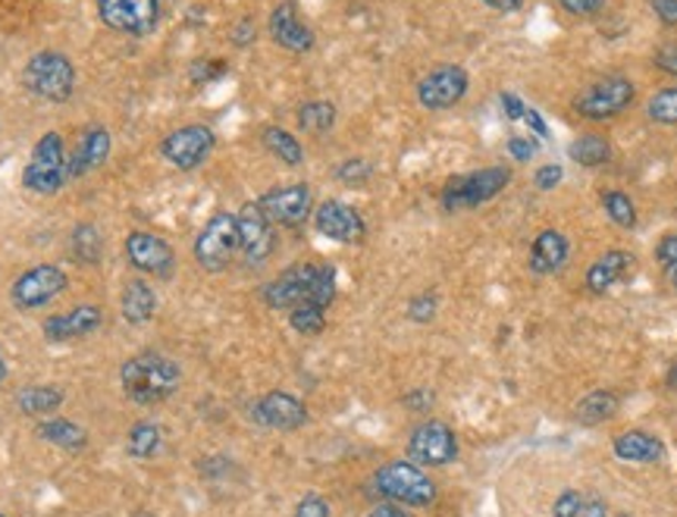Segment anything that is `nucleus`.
Listing matches in <instances>:
<instances>
[{
  "instance_id": "50",
  "label": "nucleus",
  "mask_w": 677,
  "mask_h": 517,
  "mask_svg": "<svg viewBox=\"0 0 677 517\" xmlns=\"http://www.w3.org/2000/svg\"><path fill=\"white\" fill-rule=\"evenodd\" d=\"M502 107H505V113H509V120H524V113H527V107L514 97L512 92L502 94Z\"/></svg>"
},
{
  "instance_id": "17",
  "label": "nucleus",
  "mask_w": 677,
  "mask_h": 517,
  "mask_svg": "<svg viewBox=\"0 0 677 517\" xmlns=\"http://www.w3.org/2000/svg\"><path fill=\"white\" fill-rule=\"evenodd\" d=\"M126 258L135 270H142L147 277H170L176 267V251L170 248V241L154 236V232H145V229L129 232Z\"/></svg>"
},
{
  "instance_id": "23",
  "label": "nucleus",
  "mask_w": 677,
  "mask_h": 517,
  "mask_svg": "<svg viewBox=\"0 0 677 517\" xmlns=\"http://www.w3.org/2000/svg\"><path fill=\"white\" fill-rule=\"evenodd\" d=\"M567 263V239L558 229H543L531 245V270L536 277H552Z\"/></svg>"
},
{
  "instance_id": "9",
  "label": "nucleus",
  "mask_w": 677,
  "mask_h": 517,
  "mask_svg": "<svg viewBox=\"0 0 677 517\" xmlns=\"http://www.w3.org/2000/svg\"><path fill=\"white\" fill-rule=\"evenodd\" d=\"M214 148H217V135L204 123L179 126L161 142V154H164L166 164L173 169H183V173L202 167L204 161L214 154Z\"/></svg>"
},
{
  "instance_id": "14",
  "label": "nucleus",
  "mask_w": 677,
  "mask_h": 517,
  "mask_svg": "<svg viewBox=\"0 0 677 517\" xmlns=\"http://www.w3.org/2000/svg\"><path fill=\"white\" fill-rule=\"evenodd\" d=\"M408 455L421 467L452 464L458 458V440L452 426L442 424V421H427V424L414 426V433L408 440Z\"/></svg>"
},
{
  "instance_id": "28",
  "label": "nucleus",
  "mask_w": 677,
  "mask_h": 517,
  "mask_svg": "<svg viewBox=\"0 0 677 517\" xmlns=\"http://www.w3.org/2000/svg\"><path fill=\"white\" fill-rule=\"evenodd\" d=\"M618 407H622V399L612 389H596L577 405V421L589 426L605 424V421H612L618 414Z\"/></svg>"
},
{
  "instance_id": "5",
  "label": "nucleus",
  "mask_w": 677,
  "mask_h": 517,
  "mask_svg": "<svg viewBox=\"0 0 677 517\" xmlns=\"http://www.w3.org/2000/svg\"><path fill=\"white\" fill-rule=\"evenodd\" d=\"M22 85L41 101L63 104L75 92L73 60L60 51H38L35 56H29V63L22 70Z\"/></svg>"
},
{
  "instance_id": "31",
  "label": "nucleus",
  "mask_w": 677,
  "mask_h": 517,
  "mask_svg": "<svg viewBox=\"0 0 677 517\" xmlns=\"http://www.w3.org/2000/svg\"><path fill=\"white\" fill-rule=\"evenodd\" d=\"M63 389L57 386H25L17 395V405L22 414L29 417H41V414H51L57 407L63 405Z\"/></svg>"
},
{
  "instance_id": "42",
  "label": "nucleus",
  "mask_w": 677,
  "mask_h": 517,
  "mask_svg": "<svg viewBox=\"0 0 677 517\" xmlns=\"http://www.w3.org/2000/svg\"><path fill=\"white\" fill-rule=\"evenodd\" d=\"M653 66L661 70L665 75H675L677 79V41H668V44L656 48V54H653Z\"/></svg>"
},
{
  "instance_id": "39",
  "label": "nucleus",
  "mask_w": 677,
  "mask_h": 517,
  "mask_svg": "<svg viewBox=\"0 0 677 517\" xmlns=\"http://www.w3.org/2000/svg\"><path fill=\"white\" fill-rule=\"evenodd\" d=\"M370 176H373V167H370V161H365V157H348V161H342L336 167V179L346 185H361Z\"/></svg>"
},
{
  "instance_id": "26",
  "label": "nucleus",
  "mask_w": 677,
  "mask_h": 517,
  "mask_svg": "<svg viewBox=\"0 0 677 517\" xmlns=\"http://www.w3.org/2000/svg\"><path fill=\"white\" fill-rule=\"evenodd\" d=\"M567 157L581 167H605L612 161V142L603 132H584L567 145Z\"/></svg>"
},
{
  "instance_id": "20",
  "label": "nucleus",
  "mask_w": 677,
  "mask_h": 517,
  "mask_svg": "<svg viewBox=\"0 0 677 517\" xmlns=\"http://www.w3.org/2000/svg\"><path fill=\"white\" fill-rule=\"evenodd\" d=\"M104 323V311L98 304H75L66 314H54L44 320L41 333L51 342H70V339H85Z\"/></svg>"
},
{
  "instance_id": "6",
  "label": "nucleus",
  "mask_w": 677,
  "mask_h": 517,
  "mask_svg": "<svg viewBox=\"0 0 677 517\" xmlns=\"http://www.w3.org/2000/svg\"><path fill=\"white\" fill-rule=\"evenodd\" d=\"M512 183V169L509 167H483L474 173H461L452 176L442 185L440 204L445 210H474L480 204L493 201L495 195H502Z\"/></svg>"
},
{
  "instance_id": "25",
  "label": "nucleus",
  "mask_w": 677,
  "mask_h": 517,
  "mask_svg": "<svg viewBox=\"0 0 677 517\" xmlns=\"http://www.w3.org/2000/svg\"><path fill=\"white\" fill-rule=\"evenodd\" d=\"M120 308H123V320L126 323L145 327L147 320L154 317V311H157V296H154V289L147 286L145 279H132V282H126V289H123Z\"/></svg>"
},
{
  "instance_id": "37",
  "label": "nucleus",
  "mask_w": 677,
  "mask_h": 517,
  "mask_svg": "<svg viewBox=\"0 0 677 517\" xmlns=\"http://www.w3.org/2000/svg\"><path fill=\"white\" fill-rule=\"evenodd\" d=\"M289 323H293L295 333L301 335H320L327 327V308H317V304H298L289 311Z\"/></svg>"
},
{
  "instance_id": "4",
  "label": "nucleus",
  "mask_w": 677,
  "mask_h": 517,
  "mask_svg": "<svg viewBox=\"0 0 677 517\" xmlns=\"http://www.w3.org/2000/svg\"><path fill=\"white\" fill-rule=\"evenodd\" d=\"M70 183V154L60 132H44L22 169V185L35 195H57Z\"/></svg>"
},
{
  "instance_id": "15",
  "label": "nucleus",
  "mask_w": 677,
  "mask_h": 517,
  "mask_svg": "<svg viewBox=\"0 0 677 517\" xmlns=\"http://www.w3.org/2000/svg\"><path fill=\"white\" fill-rule=\"evenodd\" d=\"M238 217V255L245 263H264V260L274 255L276 239H274V223L267 220V214L260 210V204L252 201L245 204L236 214Z\"/></svg>"
},
{
  "instance_id": "3",
  "label": "nucleus",
  "mask_w": 677,
  "mask_h": 517,
  "mask_svg": "<svg viewBox=\"0 0 677 517\" xmlns=\"http://www.w3.org/2000/svg\"><path fill=\"white\" fill-rule=\"evenodd\" d=\"M637 101V85L627 75H603L584 85L581 92L571 97V111L581 120L589 123H605L615 120L624 111H630V104Z\"/></svg>"
},
{
  "instance_id": "30",
  "label": "nucleus",
  "mask_w": 677,
  "mask_h": 517,
  "mask_svg": "<svg viewBox=\"0 0 677 517\" xmlns=\"http://www.w3.org/2000/svg\"><path fill=\"white\" fill-rule=\"evenodd\" d=\"M38 436L44 443L66 448V452H82L89 445V433L73 421H44V424H38Z\"/></svg>"
},
{
  "instance_id": "2",
  "label": "nucleus",
  "mask_w": 677,
  "mask_h": 517,
  "mask_svg": "<svg viewBox=\"0 0 677 517\" xmlns=\"http://www.w3.org/2000/svg\"><path fill=\"white\" fill-rule=\"evenodd\" d=\"M120 383L135 405H161L179 389L183 370L161 351H142L120 368Z\"/></svg>"
},
{
  "instance_id": "38",
  "label": "nucleus",
  "mask_w": 677,
  "mask_h": 517,
  "mask_svg": "<svg viewBox=\"0 0 677 517\" xmlns=\"http://www.w3.org/2000/svg\"><path fill=\"white\" fill-rule=\"evenodd\" d=\"M656 260H659L661 273L668 279V286L677 289V232L661 236V241L656 245Z\"/></svg>"
},
{
  "instance_id": "55",
  "label": "nucleus",
  "mask_w": 677,
  "mask_h": 517,
  "mask_svg": "<svg viewBox=\"0 0 677 517\" xmlns=\"http://www.w3.org/2000/svg\"><path fill=\"white\" fill-rule=\"evenodd\" d=\"M3 376H7V364H3V354H0V383H3Z\"/></svg>"
},
{
  "instance_id": "47",
  "label": "nucleus",
  "mask_w": 677,
  "mask_h": 517,
  "mask_svg": "<svg viewBox=\"0 0 677 517\" xmlns=\"http://www.w3.org/2000/svg\"><path fill=\"white\" fill-rule=\"evenodd\" d=\"M649 7H653V13H656L661 25L677 29V0H649Z\"/></svg>"
},
{
  "instance_id": "34",
  "label": "nucleus",
  "mask_w": 677,
  "mask_h": 517,
  "mask_svg": "<svg viewBox=\"0 0 677 517\" xmlns=\"http://www.w3.org/2000/svg\"><path fill=\"white\" fill-rule=\"evenodd\" d=\"M603 210L608 220L622 229H634L637 226V207L630 201V195H624L618 188H608L603 192Z\"/></svg>"
},
{
  "instance_id": "29",
  "label": "nucleus",
  "mask_w": 677,
  "mask_h": 517,
  "mask_svg": "<svg viewBox=\"0 0 677 517\" xmlns=\"http://www.w3.org/2000/svg\"><path fill=\"white\" fill-rule=\"evenodd\" d=\"M552 517H608V505L599 496H584L577 489H567L555 499Z\"/></svg>"
},
{
  "instance_id": "53",
  "label": "nucleus",
  "mask_w": 677,
  "mask_h": 517,
  "mask_svg": "<svg viewBox=\"0 0 677 517\" xmlns=\"http://www.w3.org/2000/svg\"><path fill=\"white\" fill-rule=\"evenodd\" d=\"M524 120H527V126H531L536 135H546V123L540 120V113L533 111V107H527V113H524Z\"/></svg>"
},
{
  "instance_id": "49",
  "label": "nucleus",
  "mask_w": 677,
  "mask_h": 517,
  "mask_svg": "<svg viewBox=\"0 0 677 517\" xmlns=\"http://www.w3.org/2000/svg\"><path fill=\"white\" fill-rule=\"evenodd\" d=\"M404 405L414 407V411H427V407L433 405V395H430L427 389H414V392L404 395Z\"/></svg>"
},
{
  "instance_id": "12",
  "label": "nucleus",
  "mask_w": 677,
  "mask_h": 517,
  "mask_svg": "<svg viewBox=\"0 0 677 517\" xmlns=\"http://www.w3.org/2000/svg\"><path fill=\"white\" fill-rule=\"evenodd\" d=\"M63 289H66V273L54 263H38L13 282L10 301L19 311H38V308L51 304Z\"/></svg>"
},
{
  "instance_id": "10",
  "label": "nucleus",
  "mask_w": 677,
  "mask_h": 517,
  "mask_svg": "<svg viewBox=\"0 0 677 517\" xmlns=\"http://www.w3.org/2000/svg\"><path fill=\"white\" fill-rule=\"evenodd\" d=\"M98 13L120 35L147 38L161 22V0H98Z\"/></svg>"
},
{
  "instance_id": "16",
  "label": "nucleus",
  "mask_w": 677,
  "mask_h": 517,
  "mask_svg": "<svg viewBox=\"0 0 677 517\" xmlns=\"http://www.w3.org/2000/svg\"><path fill=\"white\" fill-rule=\"evenodd\" d=\"M314 226L324 239L339 241V245H358L367 236L365 217L346 201H324L314 210Z\"/></svg>"
},
{
  "instance_id": "32",
  "label": "nucleus",
  "mask_w": 677,
  "mask_h": 517,
  "mask_svg": "<svg viewBox=\"0 0 677 517\" xmlns=\"http://www.w3.org/2000/svg\"><path fill=\"white\" fill-rule=\"evenodd\" d=\"M336 104L332 101H308L298 107V130L308 132V135H324L336 126Z\"/></svg>"
},
{
  "instance_id": "43",
  "label": "nucleus",
  "mask_w": 677,
  "mask_h": 517,
  "mask_svg": "<svg viewBox=\"0 0 677 517\" xmlns=\"http://www.w3.org/2000/svg\"><path fill=\"white\" fill-rule=\"evenodd\" d=\"M558 3H562V10H565L567 17H577V19L596 17V13L605 7V0H558Z\"/></svg>"
},
{
  "instance_id": "24",
  "label": "nucleus",
  "mask_w": 677,
  "mask_h": 517,
  "mask_svg": "<svg viewBox=\"0 0 677 517\" xmlns=\"http://www.w3.org/2000/svg\"><path fill=\"white\" fill-rule=\"evenodd\" d=\"M612 452H615V458H622L627 464H659L665 458L661 440H656L653 433H643V430L622 433L612 445Z\"/></svg>"
},
{
  "instance_id": "52",
  "label": "nucleus",
  "mask_w": 677,
  "mask_h": 517,
  "mask_svg": "<svg viewBox=\"0 0 677 517\" xmlns=\"http://www.w3.org/2000/svg\"><path fill=\"white\" fill-rule=\"evenodd\" d=\"M367 517H411V515L402 511L399 505H377V508H373V511H370Z\"/></svg>"
},
{
  "instance_id": "11",
  "label": "nucleus",
  "mask_w": 677,
  "mask_h": 517,
  "mask_svg": "<svg viewBox=\"0 0 677 517\" xmlns=\"http://www.w3.org/2000/svg\"><path fill=\"white\" fill-rule=\"evenodd\" d=\"M471 89V75L458 63H442L433 66L430 73L421 75L418 82V104L423 111H449L464 101V94Z\"/></svg>"
},
{
  "instance_id": "45",
  "label": "nucleus",
  "mask_w": 677,
  "mask_h": 517,
  "mask_svg": "<svg viewBox=\"0 0 677 517\" xmlns=\"http://www.w3.org/2000/svg\"><path fill=\"white\" fill-rule=\"evenodd\" d=\"M255 38H257L255 19H238L236 25H233V32H229V41H233L236 48H248V44H255Z\"/></svg>"
},
{
  "instance_id": "8",
  "label": "nucleus",
  "mask_w": 677,
  "mask_h": 517,
  "mask_svg": "<svg viewBox=\"0 0 677 517\" xmlns=\"http://www.w3.org/2000/svg\"><path fill=\"white\" fill-rule=\"evenodd\" d=\"M238 255V217L229 210H217L195 239V260L207 273L226 270Z\"/></svg>"
},
{
  "instance_id": "46",
  "label": "nucleus",
  "mask_w": 677,
  "mask_h": 517,
  "mask_svg": "<svg viewBox=\"0 0 677 517\" xmlns=\"http://www.w3.org/2000/svg\"><path fill=\"white\" fill-rule=\"evenodd\" d=\"M562 176H565V173H562V167H558V164H546V167L536 169V176H533V185H536L540 192H552L555 185L562 183Z\"/></svg>"
},
{
  "instance_id": "19",
  "label": "nucleus",
  "mask_w": 677,
  "mask_h": 517,
  "mask_svg": "<svg viewBox=\"0 0 677 517\" xmlns=\"http://www.w3.org/2000/svg\"><path fill=\"white\" fill-rule=\"evenodd\" d=\"M255 421L260 426H270V430H298L308 421V407L301 405L295 395L289 392H267L260 402L255 405Z\"/></svg>"
},
{
  "instance_id": "18",
  "label": "nucleus",
  "mask_w": 677,
  "mask_h": 517,
  "mask_svg": "<svg viewBox=\"0 0 677 517\" xmlns=\"http://www.w3.org/2000/svg\"><path fill=\"white\" fill-rule=\"evenodd\" d=\"M267 29H270V38L276 44L289 54H308L314 48V29L298 17L293 0H283L279 7H274V13L267 19Z\"/></svg>"
},
{
  "instance_id": "44",
  "label": "nucleus",
  "mask_w": 677,
  "mask_h": 517,
  "mask_svg": "<svg viewBox=\"0 0 677 517\" xmlns=\"http://www.w3.org/2000/svg\"><path fill=\"white\" fill-rule=\"evenodd\" d=\"M293 517H330V502L320 499V496H305L298 502Z\"/></svg>"
},
{
  "instance_id": "33",
  "label": "nucleus",
  "mask_w": 677,
  "mask_h": 517,
  "mask_svg": "<svg viewBox=\"0 0 677 517\" xmlns=\"http://www.w3.org/2000/svg\"><path fill=\"white\" fill-rule=\"evenodd\" d=\"M161 445H164V430L157 424H151V421H142V424H135L129 430V455L139 458V462L154 458L161 452Z\"/></svg>"
},
{
  "instance_id": "57",
  "label": "nucleus",
  "mask_w": 677,
  "mask_h": 517,
  "mask_svg": "<svg viewBox=\"0 0 677 517\" xmlns=\"http://www.w3.org/2000/svg\"><path fill=\"white\" fill-rule=\"evenodd\" d=\"M0 517H7V515H3V511H0Z\"/></svg>"
},
{
  "instance_id": "51",
  "label": "nucleus",
  "mask_w": 677,
  "mask_h": 517,
  "mask_svg": "<svg viewBox=\"0 0 677 517\" xmlns=\"http://www.w3.org/2000/svg\"><path fill=\"white\" fill-rule=\"evenodd\" d=\"M480 3H486L490 10H499V13H514V10H521V0H480Z\"/></svg>"
},
{
  "instance_id": "48",
  "label": "nucleus",
  "mask_w": 677,
  "mask_h": 517,
  "mask_svg": "<svg viewBox=\"0 0 677 517\" xmlns=\"http://www.w3.org/2000/svg\"><path fill=\"white\" fill-rule=\"evenodd\" d=\"M505 148H509V154H512L514 161H521V164H524V161H531L533 157V142H527V138H517V135H514V138H509V145H505Z\"/></svg>"
},
{
  "instance_id": "22",
  "label": "nucleus",
  "mask_w": 677,
  "mask_h": 517,
  "mask_svg": "<svg viewBox=\"0 0 677 517\" xmlns=\"http://www.w3.org/2000/svg\"><path fill=\"white\" fill-rule=\"evenodd\" d=\"M630 267H634V255H630V251H622V248H612V251H605V255H599V258L589 263V270H586V289L596 292V296H603V292H608L612 286H618V282L630 273Z\"/></svg>"
},
{
  "instance_id": "35",
  "label": "nucleus",
  "mask_w": 677,
  "mask_h": 517,
  "mask_svg": "<svg viewBox=\"0 0 677 517\" xmlns=\"http://www.w3.org/2000/svg\"><path fill=\"white\" fill-rule=\"evenodd\" d=\"M70 245H73L75 260H82V263H98L101 260V236H98L92 223H79L73 236H70Z\"/></svg>"
},
{
  "instance_id": "27",
  "label": "nucleus",
  "mask_w": 677,
  "mask_h": 517,
  "mask_svg": "<svg viewBox=\"0 0 677 517\" xmlns=\"http://www.w3.org/2000/svg\"><path fill=\"white\" fill-rule=\"evenodd\" d=\"M260 138H264V148L270 151L276 161H283L286 167H301V164H305V148H301V142H298L289 130L267 126Z\"/></svg>"
},
{
  "instance_id": "7",
  "label": "nucleus",
  "mask_w": 677,
  "mask_h": 517,
  "mask_svg": "<svg viewBox=\"0 0 677 517\" xmlns=\"http://www.w3.org/2000/svg\"><path fill=\"white\" fill-rule=\"evenodd\" d=\"M373 489L389 502L427 508L437 499V483L430 480L414 462H389L373 474Z\"/></svg>"
},
{
  "instance_id": "36",
  "label": "nucleus",
  "mask_w": 677,
  "mask_h": 517,
  "mask_svg": "<svg viewBox=\"0 0 677 517\" xmlns=\"http://www.w3.org/2000/svg\"><path fill=\"white\" fill-rule=\"evenodd\" d=\"M646 116L659 126H677V85L659 89L646 101Z\"/></svg>"
},
{
  "instance_id": "54",
  "label": "nucleus",
  "mask_w": 677,
  "mask_h": 517,
  "mask_svg": "<svg viewBox=\"0 0 677 517\" xmlns=\"http://www.w3.org/2000/svg\"><path fill=\"white\" fill-rule=\"evenodd\" d=\"M668 386L677 389V361H675V368H671V373H668Z\"/></svg>"
},
{
  "instance_id": "56",
  "label": "nucleus",
  "mask_w": 677,
  "mask_h": 517,
  "mask_svg": "<svg viewBox=\"0 0 677 517\" xmlns=\"http://www.w3.org/2000/svg\"><path fill=\"white\" fill-rule=\"evenodd\" d=\"M132 517H154V515H151V511H135Z\"/></svg>"
},
{
  "instance_id": "21",
  "label": "nucleus",
  "mask_w": 677,
  "mask_h": 517,
  "mask_svg": "<svg viewBox=\"0 0 677 517\" xmlns=\"http://www.w3.org/2000/svg\"><path fill=\"white\" fill-rule=\"evenodd\" d=\"M111 132L104 126H85L70 154V179L89 176L98 167H104V161L111 157Z\"/></svg>"
},
{
  "instance_id": "1",
  "label": "nucleus",
  "mask_w": 677,
  "mask_h": 517,
  "mask_svg": "<svg viewBox=\"0 0 677 517\" xmlns=\"http://www.w3.org/2000/svg\"><path fill=\"white\" fill-rule=\"evenodd\" d=\"M332 298H336V270L327 267V263L289 267L264 289V301L274 311H293L298 304L330 308Z\"/></svg>"
},
{
  "instance_id": "40",
  "label": "nucleus",
  "mask_w": 677,
  "mask_h": 517,
  "mask_svg": "<svg viewBox=\"0 0 677 517\" xmlns=\"http://www.w3.org/2000/svg\"><path fill=\"white\" fill-rule=\"evenodd\" d=\"M188 75H192L195 85H211V82H217L220 75H226V63L217 60V56H202V60L192 63Z\"/></svg>"
},
{
  "instance_id": "13",
  "label": "nucleus",
  "mask_w": 677,
  "mask_h": 517,
  "mask_svg": "<svg viewBox=\"0 0 677 517\" xmlns=\"http://www.w3.org/2000/svg\"><path fill=\"white\" fill-rule=\"evenodd\" d=\"M260 210L267 214V220L286 229H298L301 223L311 217L314 195L308 183H289L270 188L267 195H260Z\"/></svg>"
},
{
  "instance_id": "41",
  "label": "nucleus",
  "mask_w": 677,
  "mask_h": 517,
  "mask_svg": "<svg viewBox=\"0 0 677 517\" xmlns=\"http://www.w3.org/2000/svg\"><path fill=\"white\" fill-rule=\"evenodd\" d=\"M408 317H411L414 323H430V320L437 317V296H433V292H423V296L411 298Z\"/></svg>"
}]
</instances>
